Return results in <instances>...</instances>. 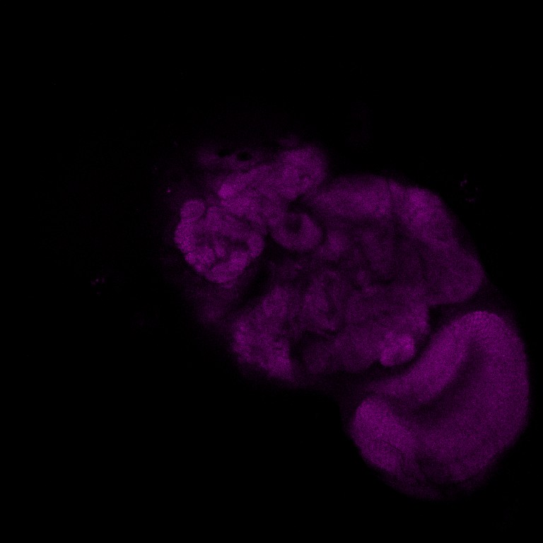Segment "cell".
I'll return each mask as SVG.
<instances>
[{"mask_svg":"<svg viewBox=\"0 0 543 543\" xmlns=\"http://www.w3.org/2000/svg\"><path fill=\"white\" fill-rule=\"evenodd\" d=\"M325 223L359 226L393 219L390 180L356 175L327 182L303 201Z\"/></svg>","mask_w":543,"mask_h":543,"instance_id":"obj_1","label":"cell"},{"mask_svg":"<svg viewBox=\"0 0 543 543\" xmlns=\"http://www.w3.org/2000/svg\"><path fill=\"white\" fill-rule=\"evenodd\" d=\"M352 434L364 457L384 471H400L403 462L416 453L418 441L408 421L378 397L358 407Z\"/></svg>","mask_w":543,"mask_h":543,"instance_id":"obj_2","label":"cell"},{"mask_svg":"<svg viewBox=\"0 0 543 543\" xmlns=\"http://www.w3.org/2000/svg\"><path fill=\"white\" fill-rule=\"evenodd\" d=\"M392 217L399 233L431 247L459 245L457 230L445 205L433 192L390 180Z\"/></svg>","mask_w":543,"mask_h":543,"instance_id":"obj_3","label":"cell"},{"mask_svg":"<svg viewBox=\"0 0 543 543\" xmlns=\"http://www.w3.org/2000/svg\"><path fill=\"white\" fill-rule=\"evenodd\" d=\"M424 301L429 306L465 300L484 280L476 257L460 244L449 247L421 246Z\"/></svg>","mask_w":543,"mask_h":543,"instance_id":"obj_4","label":"cell"},{"mask_svg":"<svg viewBox=\"0 0 543 543\" xmlns=\"http://www.w3.org/2000/svg\"><path fill=\"white\" fill-rule=\"evenodd\" d=\"M351 282L329 265L313 272L300 300L303 323L321 333L331 332L345 320Z\"/></svg>","mask_w":543,"mask_h":543,"instance_id":"obj_5","label":"cell"},{"mask_svg":"<svg viewBox=\"0 0 543 543\" xmlns=\"http://www.w3.org/2000/svg\"><path fill=\"white\" fill-rule=\"evenodd\" d=\"M272 167L277 188L289 203L301 202L327 182L326 158L315 147H292L284 151Z\"/></svg>","mask_w":543,"mask_h":543,"instance_id":"obj_6","label":"cell"},{"mask_svg":"<svg viewBox=\"0 0 543 543\" xmlns=\"http://www.w3.org/2000/svg\"><path fill=\"white\" fill-rule=\"evenodd\" d=\"M268 233L282 248L299 256L311 257L325 236V224L312 210L302 206L286 210Z\"/></svg>","mask_w":543,"mask_h":543,"instance_id":"obj_7","label":"cell"},{"mask_svg":"<svg viewBox=\"0 0 543 543\" xmlns=\"http://www.w3.org/2000/svg\"><path fill=\"white\" fill-rule=\"evenodd\" d=\"M354 245V226L340 223H325L322 242L311 257L316 262L326 265L341 264Z\"/></svg>","mask_w":543,"mask_h":543,"instance_id":"obj_8","label":"cell"},{"mask_svg":"<svg viewBox=\"0 0 543 543\" xmlns=\"http://www.w3.org/2000/svg\"><path fill=\"white\" fill-rule=\"evenodd\" d=\"M422 341L411 334H399L385 344L378 360L387 368L403 365L416 356Z\"/></svg>","mask_w":543,"mask_h":543,"instance_id":"obj_9","label":"cell"},{"mask_svg":"<svg viewBox=\"0 0 543 543\" xmlns=\"http://www.w3.org/2000/svg\"><path fill=\"white\" fill-rule=\"evenodd\" d=\"M195 222L180 220L175 228V243L178 249L184 254L195 250L200 243L196 232Z\"/></svg>","mask_w":543,"mask_h":543,"instance_id":"obj_10","label":"cell"},{"mask_svg":"<svg viewBox=\"0 0 543 543\" xmlns=\"http://www.w3.org/2000/svg\"><path fill=\"white\" fill-rule=\"evenodd\" d=\"M251 230L246 220L226 212L220 235L231 242H245Z\"/></svg>","mask_w":543,"mask_h":543,"instance_id":"obj_11","label":"cell"},{"mask_svg":"<svg viewBox=\"0 0 543 543\" xmlns=\"http://www.w3.org/2000/svg\"><path fill=\"white\" fill-rule=\"evenodd\" d=\"M249 186L245 173H236L229 175L219 185L218 197L221 200L235 197Z\"/></svg>","mask_w":543,"mask_h":543,"instance_id":"obj_12","label":"cell"},{"mask_svg":"<svg viewBox=\"0 0 543 543\" xmlns=\"http://www.w3.org/2000/svg\"><path fill=\"white\" fill-rule=\"evenodd\" d=\"M205 278L220 284L232 283L238 276L230 269L226 260H221L214 264L204 275Z\"/></svg>","mask_w":543,"mask_h":543,"instance_id":"obj_13","label":"cell"},{"mask_svg":"<svg viewBox=\"0 0 543 543\" xmlns=\"http://www.w3.org/2000/svg\"><path fill=\"white\" fill-rule=\"evenodd\" d=\"M226 211L220 205H211L204 216V221L211 235H220Z\"/></svg>","mask_w":543,"mask_h":543,"instance_id":"obj_14","label":"cell"},{"mask_svg":"<svg viewBox=\"0 0 543 543\" xmlns=\"http://www.w3.org/2000/svg\"><path fill=\"white\" fill-rule=\"evenodd\" d=\"M207 208L206 204L202 199H189L180 209V220L195 222L204 217Z\"/></svg>","mask_w":543,"mask_h":543,"instance_id":"obj_15","label":"cell"},{"mask_svg":"<svg viewBox=\"0 0 543 543\" xmlns=\"http://www.w3.org/2000/svg\"><path fill=\"white\" fill-rule=\"evenodd\" d=\"M252 258L250 256L247 250L243 247H233L228 259V262L230 269L239 276L243 273L245 269L252 261Z\"/></svg>","mask_w":543,"mask_h":543,"instance_id":"obj_16","label":"cell"},{"mask_svg":"<svg viewBox=\"0 0 543 543\" xmlns=\"http://www.w3.org/2000/svg\"><path fill=\"white\" fill-rule=\"evenodd\" d=\"M264 236L265 235L252 229L246 238L245 247L252 260L259 257L263 252L266 245Z\"/></svg>","mask_w":543,"mask_h":543,"instance_id":"obj_17","label":"cell"},{"mask_svg":"<svg viewBox=\"0 0 543 543\" xmlns=\"http://www.w3.org/2000/svg\"><path fill=\"white\" fill-rule=\"evenodd\" d=\"M194 252L197 259L196 264H202L206 268L210 269L216 263L217 257L211 244L210 245L208 242L199 243Z\"/></svg>","mask_w":543,"mask_h":543,"instance_id":"obj_18","label":"cell"},{"mask_svg":"<svg viewBox=\"0 0 543 543\" xmlns=\"http://www.w3.org/2000/svg\"><path fill=\"white\" fill-rule=\"evenodd\" d=\"M211 246L217 259L221 260H226L233 249L229 240L222 235H212Z\"/></svg>","mask_w":543,"mask_h":543,"instance_id":"obj_19","label":"cell"},{"mask_svg":"<svg viewBox=\"0 0 543 543\" xmlns=\"http://www.w3.org/2000/svg\"><path fill=\"white\" fill-rule=\"evenodd\" d=\"M185 259L189 265L193 267L197 261L194 250L192 252L185 254Z\"/></svg>","mask_w":543,"mask_h":543,"instance_id":"obj_20","label":"cell"}]
</instances>
